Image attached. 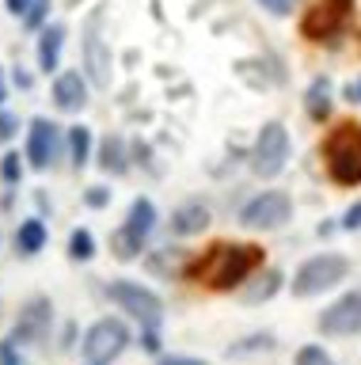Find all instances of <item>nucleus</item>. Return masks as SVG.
<instances>
[{"mask_svg":"<svg viewBox=\"0 0 361 365\" xmlns=\"http://www.w3.org/2000/svg\"><path fill=\"white\" fill-rule=\"evenodd\" d=\"M266 267V251L258 244H240V240H217L209 244L194 262H187V278L206 285L209 293H232L247 285V278H255Z\"/></svg>","mask_w":361,"mask_h":365,"instance_id":"f257e3e1","label":"nucleus"},{"mask_svg":"<svg viewBox=\"0 0 361 365\" xmlns=\"http://www.w3.org/2000/svg\"><path fill=\"white\" fill-rule=\"evenodd\" d=\"M323 168L335 187H357L361 182V125L357 122H335L323 137Z\"/></svg>","mask_w":361,"mask_h":365,"instance_id":"f03ea898","label":"nucleus"},{"mask_svg":"<svg viewBox=\"0 0 361 365\" xmlns=\"http://www.w3.org/2000/svg\"><path fill=\"white\" fill-rule=\"evenodd\" d=\"M354 23V0H315L300 16V34L315 46H335Z\"/></svg>","mask_w":361,"mask_h":365,"instance_id":"7ed1b4c3","label":"nucleus"},{"mask_svg":"<svg viewBox=\"0 0 361 365\" xmlns=\"http://www.w3.org/2000/svg\"><path fill=\"white\" fill-rule=\"evenodd\" d=\"M346 274H350V259L338 255V251H323V255H312L297 267V274H293V293L297 297L327 293V289H335Z\"/></svg>","mask_w":361,"mask_h":365,"instance_id":"20e7f679","label":"nucleus"},{"mask_svg":"<svg viewBox=\"0 0 361 365\" xmlns=\"http://www.w3.org/2000/svg\"><path fill=\"white\" fill-rule=\"evenodd\" d=\"M247 164H251L255 179H278L281 168L289 164V130L281 122H266L263 130L255 133V145L247 153Z\"/></svg>","mask_w":361,"mask_h":365,"instance_id":"39448f33","label":"nucleus"},{"mask_svg":"<svg viewBox=\"0 0 361 365\" xmlns=\"http://www.w3.org/2000/svg\"><path fill=\"white\" fill-rule=\"evenodd\" d=\"M126 346H130V327H126V319H118V316H99L80 339L84 361H95V365L115 361Z\"/></svg>","mask_w":361,"mask_h":365,"instance_id":"423d86ee","label":"nucleus"},{"mask_svg":"<svg viewBox=\"0 0 361 365\" xmlns=\"http://www.w3.org/2000/svg\"><path fill=\"white\" fill-rule=\"evenodd\" d=\"M107 297H110V301H115L130 319H137L141 327H160V319H164V301H160V297H156L152 289H145V285H137V282L118 278V282L107 285Z\"/></svg>","mask_w":361,"mask_h":365,"instance_id":"0eeeda50","label":"nucleus"},{"mask_svg":"<svg viewBox=\"0 0 361 365\" xmlns=\"http://www.w3.org/2000/svg\"><path fill=\"white\" fill-rule=\"evenodd\" d=\"M293 217V198L286 190H263L240 210V225L251 232H274V228L289 225Z\"/></svg>","mask_w":361,"mask_h":365,"instance_id":"6e6552de","label":"nucleus"},{"mask_svg":"<svg viewBox=\"0 0 361 365\" xmlns=\"http://www.w3.org/2000/svg\"><path fill=\"white\" fill-rule=\"evenodd\" d=\"M53 327V304L50 297H31V301L19 308L16 316V327H12V342H23V346H35V342H42L50 335Z\"/></svg>","mask_w":361,"mask_h":365,"instance_id":"1a4fd4ad","label":"nucleus"},{"mask_svg":"<svg viewBox=\"0 0 361 365\" xmlns=\"http://www.w3.org/2000/svg\"><path fill=\"white\" fill-rule=\"evenodd\" d=\"M320 331L323 335H335V339L361 335V289L342 293L331 308H323L320 312Z\"/></svg>","mask_w":361,"mask_h":365,"instance_id":"9d476101","label":"nucleus"},{"mask_svg":"<svg viewBox=\"0 0 361 365\" xmlns=\"http://www.w3.org/2000/svg\"><path fill=\"white\" fill-rule=\"evenodd\" d=\"M61 153V137H58V125L50 118H31V130H27V145H23V156L35 171H46Z\"/></svg>","mask_w":361,"mask_h":365,"instance_id":"9b49d317","label":"nucleus"},{"mask_svg":"<svg viewBox=\"0 0 361 365\" xmlns=\"http://www.w3.org/2000/svg\"><path fill=\"white\" fill-rule=\"evenodd\" d=\"M110 61H115V53L107 50L99 31H88L84 34V73L95 88H110Z\"/></svg>","mask_w":361,"mask_h":365,"instance_id":"f8f14e48","label":"nucleus"},{"mask_svg":"<svg viewBox=\"0 0 361 365\" xmlns=\"http://www.w3.org/2000/svg\"><path fill=\"white\" fill-rule=\"evenodd\" d=\"M50 96H53V107L65 110V114L80 110L88 103V80H84V73H58Z\"/></svg>","mask_w":361,"mask_h":365,"instance_id":"ddd939ff","label":"nucleus"},{"mask_svg":"<svg viewBox=\"0 0 361 365\" xmlns=\"http://www.w3.org/2000/svg\"><path fill=\"white\" fill-rule=\"evenodd\" d=\"M209 221H213L209 205L198 202V198H190V202H183L172 213V232L175 236H198V232H206V228H209Z\"/></svg>","mask_w":361,"mask_h":365,"instance_id":"4468645a","label":"nucleus"},{"mask_svg":"<svg viewBox=\"0 0 361 365\" xmlns=\"http://www.w3.org/2000/svg\"><path fill=\"white\" fill-rule=\"evenodd\" d=\"M281 285H286V274L281 270H258L255 278H247V289H244V304L247 308H255V304H263V301H270V297H274Z\"/></svg>","mask_w":361,"mask_h":365,"instance_id":"2eb2a0df","label":"nucleus"},{"mask_svg":"<svg viewBox=\"0 0 361 365\" xmlns=\"http://www.w3.org/2000/svg\"><path fill=\"white\" fill-rule=\"evenodd\" d=\"M331 107H335V96H331V80L327 76H315L308 91H304V110H308L312 122H327L331 118Z\"/></svg>","mask_w":361,"mask_h":365,"instance_id":"dca6fc26","label":"nucleus"},{"mask_svg":"<svg viewBox=\"0 0 361 365\" xmlns=\"http://www.w3.org/2000/svg\"><path fill=\"white\" fill-rule=\"evenodd\" d=\"M61 46H65V27L61 23H46L38 34V68L42 73H53V68H58Z\"/></svg>","mask_w":361,"mask_h":365,"instance_id":"f3484780","label":"nucleus"},{"mask_svg":"<svg viewBox=\"0 0 361 365\" xmlns=\"http://www.w3.org/2000/svg\"><path fill=\"white\" fill-rule=\"evenodd\" d=\"M95 160H99V168L103 171H115V175H126L130 171V156H126V141H122L118 133H107L103 141H99V148H95Z\"/></svg>","mask_w":361,"mask_h":365,"instance_id":"a211bd4d","label":"nucleus"},{"mask_svg":"<svg viewBox=\"0 0 361 365\" xmlns=\"http://www.w3.org/2000/svg\"><path fill=\"white\" fill-rule=\"evenodd\" d=\"M46 221L42 217H27V221H19L16 228V251L19 255H38L42 247H46Z\"/></svg>","mask_w":361,"mask_h":365,"instance_id":"6ab92c4d","label":"nucleus"},{"mask_svg":"<svg viewBox=\"0 0 361 365\" xmlns=\"http://www.w3.org/2000/svg\"><path fill=\"white\" fill-rule=\"evenodd\" d=\"M145 251V236H137L130 225H122L110 232V255H115L118 262H133Z\"/></svg>","mask_w":361,"mask_h":365,"instance_id":"aec40b11","label":"nucleus"},{"mask_svg":"<svg viewBox=\"0 0 361 365\" xmlns=\"http://www.w3.org/2000/svg\"><path fill=\"white\" fill-rule=\"evenodd\" d=\"M126 225L133 228L137 236H145L149 240V232L156 228V205H152V198H133V205H130V213H126Z\"/></svg>","mask_w":361,"mask_h":365,"instance_id":"412c9836","label":"nucleus"},{"mask_svg":"<svg viewBox=\"0 0 361 365\" xmlns=\"http://www.w3.org/2000/svg\"><path fill=\"white\" fill-rule=\"evenodd\" d=\"M69 160L73 168H84L92 160V130L88 125H73L69 130Z\"/></svg>","mask_w":361,"mask_h":365,"instance_id":"4be33fe9","label":"nucleus"},{"mask_svg":"<svg viewBox=\"0 0 361 365\" xmlns=\"http://www.w3.org/2000/svg\"><path fill=\"white\" fill-rule=\"evenodd\" d=\"M69 255L76 262H92L95 259V236L88 232V228H73V236H69Z\"/></svg>","mask_w":361,"mask_h":365,"instance_id":"5701e85b","label":"nucleus"},{"mask_svg":"<svg viewBox=\"0 0 361 365\" xmlns=\"http://www.w3.org/2000/svg\"><path fill=\"white\" fill-rule=\"evenodd\" d=\"M0 179H4V187H19V182H23V153L8 148V153L0 156Z\"/></svg>","mask_w":361,"mask_h":365,"instance_id":"b1692460","label":"nucleus"},{"mask_svg":"<svg viewBox=\"0 0 361 365\" xmlns=\"http://www.w3.org/2000/svg\"><path fill=\"white\" fill-rule=\"evenodd\" d=\"M46 16H50V0H31V8L23 16V31H42L46 27Z\"/></svg>","mask_w":361,"mask_h":365,"instance_id":"393cba45","label":"nucleus"},{"mask_svg":"<svg viewBox=\"0 0 361 365\" xmlns=\"http://www.w3.org/2000/svg\"><path fill=\"white\" fill-rule=\"evenodd\" d=\"M293 365H335V358L323 346H300L297 358H293Z\"/></svg>","mask_w":361,"mask_h":365,"instance_id":"a878e982","label":"nucleus"},{"mask_svg":"<svg viewBox=\"0 0 361 365\" xmlns=\"http://www.w3.org/2000/svg\"><path fill=\"white\" fill-rule=\"evenodd\" d=\"M16 130H19V118H16L12 110H4V107H0V145H4V141H12Z\"/></svg>","mask_w":361,"mask_h":365,"instance_id":"bb28decb","label":"nucleus"},{"mask_svg":"<svg viewBox=\"0 0 361 365\" xmlns=\"http://www.w3.org/2000/svg\"><path fill=\"white\" fill-rule=\"evenodd\" d=\"M274 346V335H258V339H247V342H236L229 346V354H244V350H270Z\"/></svg>","mask_w":361,"mask_h":365,"instance_id":"cd10ccee","label":"nucleus"},{"mask_svg":"<svg viewBox=\"0 0 361 365\" xmlns=\"http://www.w3.org/2000/svg\"><path fill=\"white\" fill-rule=\"evenodd\" d=\"M141 346L160 358V350H164V342H160V327H141Z\"/></svg>","mask_w":361,"mask_h":365,"instance_id":"c85d7f7f","label":"nucleus"},{"mask_svg":"<svg viewBox=\"0 0 361 365\" xmlns=\"http://www.w3.org/2000/svg\"><path fill=\"white\" fill-rule=\"evenodd\" d=\"M84 202L92 205V210H107L110 190H107V187H88V190H84Z\"/></svg>","mask_w":361,"mask_h":365,"instance_id":"c756f323","label":"nucleus"},{"mask_svg":"<svg viewBox=\"0 0 361 365\" xmlns=\"http://www.w3.org/2000/svg\"><path fill=\"white\" fill-rule=\"evenodd\" d=\"M156 365H206L202 358H190V354H160Z\"/></svg>","mask_w":361,"mask_h":365,"instance_id":"7c9ffc66","label":"nucleus"},{"mask_svg":"<svg viewBox=\"0 0 361 365\" xmlns=\"http://www.w3.org/2000/svg\"><path fill=\"white\" fill-rule=\"evenodd\" d=\"M342 228H346V232H357V228H361V198L342 213Z\"/></svg>","mask_w":361,"mask_h":365,"instance_id":"2f4dec72","label":"nucleus"},{"mask_svg":"<svg viewBox=\"0 0 361 365\" xmlns=\"http://www.w3.org/2000/svg\"><path fill=\"white\" fill-rule=\"evenodd\" d=\"M258 8H266L270 16H293V0H258Z\"/></svg>","mask_w":361,"mask_h":365,"instance_id":"473e14b6","label":"nucleus"},{"mask_svg":"<svg viewBox=\"0 0 361 365\" xmlns=\"http://www.w3.org/2000/svg\"><path fill=\"white\" fill-rule=\"evenodd\" d=\"M0 365H23V358H19L16 342H0Z\"/></svg>","mask_w":361,"mask_h":365,"instance_id":"72a5a7b5","label":"nucleus"},{"mask_svg":"<svg viewBox=\"0 0 361 365\" xmlns=\"http://www.w3.org/2000/svg\"><path fill=\"white\" fill-rule=\"evenodd\" d=\"M4 8L12 11V16L23 19V16H27V8H31V0H4Z\"/></svg>","mask_w":361,"mask_h":365,"instance_id":"f704fd0d","label":"nucleus"},{"mask_svg":"<svg viewBox=\"0 0 361 365\" xmlns=\"http://www.w3.org/2000/svg\"><path fill=\"white\" fill-rule=\"evenodd\" d=\"M12 80H16V88H31V84H35V76H31V73H23V68H16V73H12Z\"/></svg>","mask_w":361,"mask_h":365,"instance_id":"c9c22d12","label":"nucleus"},{"mask_svg":"<svg viewBox=\"0 0 361 365\" xmlns=\"http://www.w3.org/2000/svg\"><path fill=\"white\" fill-rule=\"evenodd\" d=\"M346 99H350V103H361V80H357V84H350V88H346Z\"/></svg>","mask_w":361,"mask_h":365,"instance_id":"e433bc0d","label":"nucleus"},{"mask_svg":"<svg viewBox=\"0 0 361 365\" xmlns=\"http://www.w3.org/2000/svg\"><path fill=\"white\" fill-rule=\"evenodd\" d=\"M4 99H8V73L0 68V107H4Z\"/></svg>","mask_w":361,"mask_h":365,"instance_id":"4c0bfd02","label":"nucleus"},{"mask_svg":"<svg viewBox=\"0 0 361 365\" xmlns=\"http://www.w3.org/2000/svg\"><path fill=\"white\" fill-rule=\"evenodd\" d=\"M315 232H320V236H331L335 225H331V221H320V228H315Z\"/></svg>","mask_w":361,"mask_h":365,"instance_id":"58836bf2","label":"nucleus"},{"mask_svg":"<svg viewBox=\"0 0 361 365\" xmlns=\"http://www.w3.org/2000/svg\"><path fill=\"white\" fill-rule=\"evenodd\" d=\"M88 365H95V361H88Z\"/></svg>","mask_w":361,"mask_h":365,"instance_id":"ea45409f","label":"nucleus"}]
</instances>
